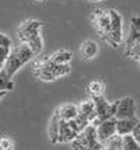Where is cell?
Wrapping results in <instances>:
<instances>
[{"mask_svg": "<svg viewBox=\"0 0 140 150\" xmlns=\"http://www.w3.org/2000/svg\"><path fill=\"white\" fill-rule=\"evenodd\" d=\"M72 72V65H58L53 63L49 56L37 59L32 63V73L35 79L41 81H55L60 77H65Z\"/></svg>", "mask_w": 140, "mask_h": 150, "instance_id": "cell-1", "label": "cell"}, {"mask_svg": "<svg viewBox=\"0 0 140 150\" xmlns=\"http://www.w3.org/2000/svg\"><path fill=\"white\" fill-rule=\"evenodd\" d=\"M44 25V23L39 20H25L23 21L18 28H17V37L21 41V44H27L32 52L37 55H39L44 46V41L41 37V28Z\"/></svg>", "mask_w": 140, "mask_h": 150, "instance_id": "cell-2", "label": "cell"}, {"mask_svg": "<svg viewBox=\"0 0 140 150\" xmlns=\"http://www.w3.org/2000/svg\"><path fill=\"white\" fill-rule=\"evenodd\" d=\"M34 56H35V53L32 52V49L27 44H20L17 46H13L11 51H10V55H8V58L6 60V63H4L3 70L10 77H13L14 74L18 72L24 65H27Z\"/></svg>", "mask_w": 140, "mask_h": 150, "instance_id": "cell-3", "label": "cell"}, {"mask_svg": "<svg viewBox=\"0 0 140 150\" xmlns=\"http://www.w3.org/2000/svg\"><path fill=\"white\" fill-rule=\"evenodd\" d=\"M72 146L73 150H102V143L98 140L97 129L93 125L80 132L79 136L72 142Z\"/></svg>", "mask_w": 140, "mask_h": 150, "instance_id": "cell-4", "label": "cell"}, {"mask_svg": "<svg viewBox=\"0 0 140 150\" xmlns=\"http://www.w3.org/2000/svg\"><path fill=\"white\" fill-rule=\"evenodd\" d=\"M125 55L130 59L140 60V17L130 18V31L126 39Z\"/></svg>", "mask_w": 140, "mask_h": 150, "instance_id": "cell-5", "label": "cell"}, {"mask_svg": "<svg viewBox=\"0 0 140 150\" xmlns=\"http://www.w3.org/2000/svg\"><path fill=\"white\" fill-rule=\"evenodd\" d=\"M95 104V112H97V118L94 121L93 126H98L101 122L108 121L115 118V111H116V105L115 103H109L107 98L104 97H91Z\"/></svg>", "mask_w": 140, "mask_h": 150, "instance_id": "cell-6", "label": "cell"}, {"mask_svg": "<svg viewBox=\"0 0 140 150\" xmlns=\"http://www.w3.org/2000/svg\"><path fill=\"white\" fill-rule=\"evenodd\" d=\"M109 16H111V31L105 42L109 44L112 48H116L123 39V25H122L123 20L120 13L115 8L109 10Z\"/></svg>", "mask_w": 140, "mask_h": 150, "instance_id": "cell-7", "label": "cell"}, {"mask_svg": "<svg viewBox=\"0 0 140 150\" xmlns=\"http://www.w3.org/2000/svg\"><path fill=\"white\" fill-rule=\"evenodd\" d=\"M93 24L97 30V33L101 35V38L107 41L109 31H111V16H109V10H95L93 13Z\"/></svg>", "mask_w": 140, "mask_h": 150, "instance_id": "cell-8", "label": "cell"}, {"mask_svg": "<svg viewBox=\"0 0 140 150\" xmlns=\"http://www.w3.org/2000/svg\"><path fill=\"white\" fill-rule=\"evenodd\" d=\"M116 111L115 118L116 119H132L136 118V101L132 97H123L115 101Z\"/></svg>", "mask_w": 140, "mask_h": 150, "instance_id": "cell-9", "label": "cell"}, {"mask_svg": "<svg viewBox=\"0 0 140 150\" xmlns=\"http://www.w3.org/2000/svg\"><path fill=\"white\" fill-rule=\"evenodd\" d=\"M95 129H97L98 140L101 143L107 142L108 139H111L112 136L116 135V118H112V119L101 122L98 126H95Z\"/></svg>", "mask_w": 140, "mask_h": 150, "instance_id": "cell-10", "label": "cell"}, {"mask_svg": "<svg viewBox=\"0 0 140 150\" xmlns=\"http://www.w3.org/2000/svg\"><path fill=\"white\" fill-rule=\"evenodd\" d=\"M79 115L83 119H86L90 125L94 124V121L97 118V112H95V104H94L93 98L84 100L79 104Z\"/></svg>", "mask_w": 140, "mask_h": 150, "instance_id": "cell-11", "label": "cell"}, {"mask_svg": "<svg viewBox=\"0 0 140 150\" xmlns=\"http://www.w3.org/2000/svg\"><path fill=\"white\" fill-rule=\"evenodd\" d=\"M77 136H79V133L70 126V124L62 119V122H60V129H59V137H58V143H72Z\"/></svg>", "mask_w": 140, "mask_h": 150, "instance_id": "cell-12", "label": "cell"}, {"mask_svg": "<svg viewBox=\"0 0 140 150\" xmlns=\"http://www.w3.org/2000/svg\"><path fill=\"white\" fill-rule=\"evenodd\" d=\"M139 122L137 118H132V119H116V135L119 136H129L132 135L136 128V125Z\"/></svg>", "mask_w": 140, "mask_h": 150, "instance_id": "cell-13", "label": "cell"}, {"mask_svg": "<svg viewBox=\"0 0 140 150\" xmlns=\"http://www.w3.org/2000/svg\"><path fill=\"white\" fill-rule=\"evenodd\" d=\"M60 122H62V118H60L58 110H55L53 115H52L51 121H49V128H48V135H49V140H51V143L52 144H58Z\"/></svg>", "mask_w": 140, "mask_h": 150, "instance_id": "cell-14", "label": "cell"}, {"mask_svg": "<svg viewBox=\"0 0 140 150\" xmlns=\"http://www.w3.org/2000/svg\"><path fill=\"white\" fill-rule=\"evenodd\" d=\"M58 112H59L60 118L66 122H70L77 118L79 115V105L76 104H65V105H60L59 108H56Z\"/></svg>", "mask_w": 140, "mask_h": 150, "instance_id": "cell-15", "label": "cell"}, {"mask_svg": "<svg viewBox=\"0 0 140 150\" xmlns=\"http://www.w3.org/2000/svg\"><path fill=\"white\" fill-rule=\"evenodd\" d=\"M80 53L81 56L87 60H91V59L95 58V55L98 53V45L95 41H91V39H87L84 42H81L80 45Z\"/></svg>", "mask_w": 140, "mask_h": 150, "instance_id": "cell-16", "label": "cell"}, {"mask_svg": "<svg viewBox=\"0 0 140 150\" xmlns=\"http://www.w3.org/2000/svg\"><path fill=\"white\" fill-rule=\"evenodd\" d=\"M49 59L53 62V63H58V65H70L72 59H73V53L67 49H58L55 51L53 53L48 55Z\"/></svg>", "mask_w": 140, "mask_h": 150, "instance_id": "cell-17", "label": "cell"}, {"mask_svg": "<svg viewBox=\"0 0 140 150\" xmlns=\"http://www.w3.org/2000/svg\"><path fill=\"white\" fill-rule=\"evenodd\" d=\"M105 88L107 86L101 79H94L87 84V91L91 94V97H102L105 93Z\"/></svg>", "mask_w": 140, "mask_h": 150, "instance_id": "cell-18", "label": "cell"}, {"mask_svg": "<svg viewBox=\"0 0 140 150\" xmlns=\"http://www.w3.org/2000/svg\"><path fill=\"white\" fill-rule=\"evenodd\" d=\"M102 150H123V136L115 135L102 143Z\"/></svg>", "mask_w": 140, "mask_h": 150, "instance_id": "cell-19", "label": "cell"}, {"mask_svg": "<svg viewBox=\"0 0 140 150\" xmlns=\"http://www.w3.org/2000/svg\"><path fill=\"white\" fill-rule=\"evenodd\" d=\"M14 80L13 77H10L4 70H0V91L4 93H10L14 90Z\"/></svg>", "mask_w": 140, "mask_h": 150, "instance_id": "cell-20", "label": "cell"}, {"mask_svg": "<svg viewBox=\"0 0 140 150\" xmlns=\"http://www.w3.org/2000/svg\"><path fill=\"white\" fill-rule=\"evenodd\" d=\"M15 142L7 135H0V150H14Z\"/></svg>", "mask_w": 140, "mask_h": 150, "instance_id": "cell-21", "label": "cell"}, {"mask_svg": "<svg viewBox=\"0 0 140 150\" xmlns=\"http://www.w3.org/2000/svg\"><path fill=\"white\" fill-rule=\"evenodd\" d=\"M123 150H140V143L134 140L132 135L123 137Z\"/></svg>", "mask_w": 140, "mask_h": 150, "instance_id": "cell-22", "label": "cell"}, {"mask_svg": "<svg viewBox=\"0 0 140 150\" xmlns=\"http://www.w3.org/2000/svg\"><path fill=\"white\" fill-rule=\"evenodd\" d=\"M132 136L134 137V140H136L137 143H140V121L137 122V125H136V128H134L133 133H132Z\"/></svg>", "mask_w": 140, "mask_h": 150, "instance_id": "cell-23", "label": "cell"}, {"mask_svg": "<svg viewBox=\"0 0 140 150\" xmlns=\"http://www.w3.org/2000/svg\"><path fill=\"white\" fill-rule=\"evenodd\" d=\"M6 94H7V93H4V91H0V101H1L3 98L6 97Z\"/></svg>", "mask_w": 140, "mask_h": 150, "instance_id": "cell-24", "label": "cell"}, {"mask_svg": "<svg viewBox=\"0 0 140 150\" xmlns=\"http://www.w3.org/2000/svg\"><path fill=\"white\" fill-rule=\"evenodd\" d=\"M87 1H90V3H98V1H102V0H87Z\"/></svg>", "mask_w": 140, "mask_h": 150, "instance_id": "cell-25", "label": "cell"}, {"mask_svg": "<svg viewBox=\"0 0 140 150\" xmlns=\"http://www.w3.org/2000/svg\"><path fill=\"white\" fill-rule=\"evenodd\" d=\"M34 1H35V3H42L44 0H34Z\"/></svg>", "mask_w": 140, "mask_h": 150, "instance_id": "cell-26", "label": "cell"}, {"mask_svg": "<svg viewBox=\"0 0 140 150\" xmlns=\"http://www.w3.org/2000/svg\"><path fill=\"white\" fill-rule=\"evenodd\" d=\"M3 67H4V65H1V63H0V70H3Z\"/></svg>", "mask_w": 140, "mask_h": 150, "instance_id": "cell-27", "label": "cell"}, {"mask_svg": "<svg viewBox=\"0 0 140 150\" xmlns=\"http://www.w3.org/2000/svg\"><path fill=\"white\" fill-rule=\"evenodd\" d=\"M139 66H140V60H139Z\"/></svg>", "mask_w": 140, "mask_h": 150, "instance_id": "cell-28", "label": "cell"}]
</instances>
